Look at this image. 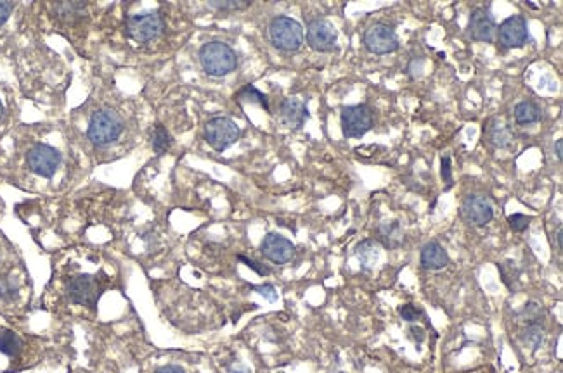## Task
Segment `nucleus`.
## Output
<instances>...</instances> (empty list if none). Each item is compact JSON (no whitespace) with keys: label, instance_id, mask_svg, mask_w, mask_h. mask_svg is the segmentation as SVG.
Listing matches in <instances>:
<instances>
[{"label":"nucleus","instance_id":"nucleus-17","mask_svg":"<svg viewBox=\"0 0 563 373\" xmlns=\"http://www.w3.org/2000/svg\"><path fill=\"white\" fill-rule=\"evenodd\" d=\"M378 235H380L381 244L387 249H399L404 242V230L397 219L383 222L378 226Z\"/></svg>","mask_w":563,"mask_h":373},{"label":"nucleus","instance_id":"nucleus-36","mask_svg":"<svg viewBox=\"0 0 563 373\" xmlns=\"http://www.w3.org/2000/svg\"><path fill=\"white\" fill-rule=\"evenodd\" d=\"M553 244H557V251L562 252V249H563V230H562V225L557 226V233H555Z\"/></svg>","mask_w":563,"mask_h":373},{"label":"nucleus","instance_id":"nucleus-38","mask_svg":"<svg viewBox=\"0 0 563 373\" xmlns=\"http://www.w3.org/2000/svg\"><path fill=\"white\" fill-rule=\"evenodd\" d=\"M555 154H557L558 161H562V158H563V138H558V140L555 142Z\"/></svg>","mask_w":563,"mask_h":373},{"label":"nucleus","instance_id":"nucleus-10","mask_svg":"<svg viewBox=\"0 0 563 373\" xmlns=\"http://www.w3.org/2000/svg\"><path fill=\"white\" fill-rule=\"evenodd\" d=\"M499 44L505 49H522L529 42V24L520 14L509 16L495 30Z\"/></svg>","mask_w":563,"mask_h":373},{"label":"nucleus","instance_id":"nucleus-25","mask_svg":"<svg viewBox=\"0 0 563 373\" xmlns=\"http://www.w3.org/2000/svg\"><path fill=\"white\" fill-rule=\"evenodd\" d=\"M208 6L219 13H236V10H244L251 6L250 0H210Z\"/></svg>","mask_w":563,"mask_h":373},{"label":"nucleus","instance_id":"nucleus-21","mask_svg":"<svg viewBox=\"0 0 563 373\" xmlns=\"http://www.w3.org/2000/svg\"><path fill=\"white\" fill-rule=\"evenodd\" d=\"M236 101L239 102H250V104H258L260 108H264L265 111H271V108H269V99L267 95L264 94V92L258 90L255 85H246V87H243L241 90L236 94Z\"/></svg>","mask_w":563,"mask_h":373},{"label":"nucleus","instance_id":"nucleus-4","mask_svg":"<svg viewBox=\"0 0 563 373\" xmlns=\"http://www.w3.org/2000/svg\"><path fill=\"white\" fill-rule=\"evenodd\" d=\"M340 126L345 138H363L374 126L373 109L367 104L345 106L340 113Z\"/></svg>","mask_w":563,"mask_h":373},{"label":"nucleus","instance_id":"nucleus-16","mask_svg":"<svg viewBox=\"0 0 563 373\" xmlns=\"http://www.w3.org/2000/svg\"><path fill=\"white\" fill-rule=\"evenodd\" d=\"M420 263L425 270H442L447 266L449 254L438 240H430L421 249Z\"/></svg>","mask_w":563,"mask_h":373},{"label":"nucleus","instance_id":"nucleus-12","mask_svg":"<svg viewBox=\"0 0 563 373\" xmlns=\"http://www.w3.org/2000/svg\"><path fill=\"white\" fill-rule=\"evenodd\" d=\"M461 216L466 223L473 226H485L494 218V208L489 197L479 194H472L463 201Z\"/></svg>","mask_w":563,"mask_h":373},{"label":"nucleus","instance_id":"nucleus-20","mask_svg":"<svg viewBox=\"0 0 563 373\" xmlns=\"http://www.w3.org/2000/svg\"><path fill=\"white\" fill-rule=\"evenodd\" d=\"M487 137L489 142L499 149L508 147L513 142V133L509 126L506 123L499 122V119H491V123L487 124Z\"/></svg>","mask_w":563,"mask_h":373},{"label":"nucleus","instance_id":"nucleus-31","mask_svg":"<svg viewBox=\"0 0 563 373\" xmlns=\"http://www.w3.org/2000/svg\"><path fill=\"white\" fill-rule=\"evenodd\" d=\"M399 315H401L402 320L413 323L418 322V320L423 316V311H421L418 306H414V304H404V306L399 308Z\"/></svg>","mask_w":563,"mask_h":373},{"label":"nucleus","instance_id":"nucleus-14","mask_svg":"<svg viewBox=\"0 0 563 373\" xmlns=\"http://www.w3.org/2000/svg\"><path fill=\"white\" fill-rule=\"evenodd\" d=\"M260 252L269 261L276 263V265H285V263L292 261V258L295 256V246L292 240L279 235V233H267L260 244Z\"/></svg>","mask_w":563,"mask_h":373},{"label":"nucleus","instance_id":"nucleus-3","mask_svg":"<svg viewBox=\"0 0 563 373\" xmlns=\"http://www.w3.org/2000/svg\"><path fill=\"white\" fill-rule=\"evenodd\" d=\"M303 28L290 16H276L269 23V40L278 51L296 52L303 44Z\"/></svg>","mask_w":563,"mask_h":373},{"label":"nucleus","instance_id":"nucleus-32","mask_svg":"<svg viewBox=\"0 0 563 373\" xmlns=\"http://www.w3.org/2000/svg\"><path fill=\"white\" fill-rule=\"evenodd\" d=\"M238 261H241L243 265H246L248 268H250V270H253V272L257 273V275H260V276H267L269 273H271V268H267V266H265V265H262V263L255 261V259L248 258V256L239 254V256H238Z\"/></svg>","mask_w":563,"mask_h":373},{"label":"nucleus","instance_id":"nucleus-34","mask_svg":"<svg viewBox=\"0 0 563 373\" xmlns=\"http://www.w3.org/2000/svg\"><path fill=\"white\" fill-rule=\"evenodd\" d=\"M13 9H14L13 2H2V0H0V26L7 23L10 13H13Z\"/></svg>","mask_w":563,"mask_h":373},{"label":"nucleus","instance_id":"nucleus-2","mask_svg":"<svg viewBox=\"0 0 563 373\" xmlns=\"http://www.w3.org/2000/svg\"><path fill=\"white\" fill-rule=\"evenodd\" d=\"M123 131V122L111 109H99L88 122L87 137L95 147L115 144Z\"/></svg>","mask_w":563,"mask_h":373},{"label":"nucleus","instance_id":"nucleus-6","mask_svg":"<svg viewBox=\"0 0 563 373\" xmlns=\"http://www.w3.org/2000/svg\"><path fill=\"white\" fill-rule=\"evenodd\" d=\"M163 28H165V23H163V17L158 13L134 14L125 23L129 38L139 42V44H148V42L160 37Z\"/></svg>","mask_w":563,"mask_h":373},{"label":"nucleus","instance_id":"nucleus-15","mask_svg":"<svg viewBox=\"0 0 563 373\" xmlns=\"http://www.w3.org/2000/svg\"><path fill=\"white\" fill-rule=\"evenodd\" d=\"M309 109H307L306 102L300 101L299 97H288L281 102L279 106V118L285 126L293 128H302L303 123L309 119Z\"/></svg>","mask_w":563,"mask_h":373},{"label":"nucleus","instance_id":"nucleus-7","mask_svg":"<svg viewBox=\"0 0 563 373\" xmlns=\"http://www.w3.org/2000/svg\"><path fill=\"white\" fill-rule=\"evenodd\" d=\"M66 294L72 299V303L80 304L85 308H95L99 297L102 294V285L95 276L81 273V275L72 276L66 283Z\"/></svg>","mask_w":563,"mask_h":373},{"label":"nucleus","instance_id":"nucleus-33","mask_svg":"<svg viewBox=\"0 0 563 373\" xmlns=\"http://www.w3.org/2000/svg\"><path fill=\"white\" fill-rule=\"evenodd\" d=\"M251 289L257 290V292L260 294L262 297H265V299H267L269 303H276V301H278V292H276V289L271 285V283H265V285L251 287Z\"/></svg>","mask_w":563,"mask_h":373},{"label":"nucleus","instance_id":"nucleus-22","mask_svg":"<svg viewBox=\"0 0 563 373\" xmlns=\"http://www.w3.org/2000/svg\"><path fill=\"white\" fill-rule=\"evenodd\" d=\"M21 347H23V342H21L17 333L10 332V330L0 332V353L9 358H14L21 353Z\"/></svg>","mask_w":563,"mask_h":373},{"label":"nucleus","instance_id":"nucleus-9","mask_svg":"<svg viewBox=\"0 0 563 373\" xmlns=\"http://www.w3.org/2000/svg\"><path fill=\"white\" fill-rule=\"evenodd\" d=\"M28 168L38 176L52 179L61 165V154L58 149L51 147L47 144H37L28 151L26 154Z\"/></svg>","mask_w":563,"mask_h":373},{"label":"nucleus","instance_id":"nucleus-35","mask_svg":"<svg viewBox=\"0 0 563 373\" xmlns=\"http://www.w3.org/2000/svg\"><path fill=\"white\" fill-rule=\"evenodd\" d=\"M154 373H187L184 370L182 367H179V365H165V367L158 368Z\"/></svg>","mask_w":563,"mask_h":373},{"label":"nucleus","instance_id":"nucleus-19","mask_svg":"<svg viewBox=\"0 0 563 373\" xmlns=\"http://www.w3.org/2000/svg\"><path fill=\"white\" fill-rule=\"evenodd\" d=\"M513 116H515V122L522 126L525 124H534L539 123L543 119V111H541L539 106L532 101H522L515 106L513 109Z\"/></svg>","mask_w":563,"mask_h":373},{"label":"nucleus","instance_id":"nucleus-28","mask_svg":"<svg viewBox=\"0 0 563 373\" xmlns=\"http://www.w3.org/2000/svg\"><path fill=\"white\" fill-rule=\"evenodd\" d=\"M522 315L523 320L527 322V325H532V323H539V320L543 318V310H541V306L537 303H529L525 304V308L522 310Z\"/></svg>","mask_w":563,"mask_h":373},{"label":"nucleus","instance_id":"nucleus-39","mask_svg":"<svg viewBox=\"0 0 563 373\" xmlns=\"http://www.w3.org/2000/svg\"><path fill=\"white\" fill-rule=\"evenodd\" d=\"M2 115H3V106L2 102H0V118H2Z\"/></svg>","mask_w":563,"mask_h":373},{"label":"nucleus","instance_id":"nucleus-18","mask_svg":"<svg viewBox=\"0 0 563 373\" xmlns=\"http://www.w3.org/2000/svg\"><path fill=\"white\" fill-rule=\"evenodd\" d=\"M357 259L360 263V268L364 272H371L374 266L380 261V247H378V242L373 239H366L359 244L356 249Z\"/></svg>","mask_w":563,"mask_h":373},{"label":"nucleus","instance_id":"nucleus-29","mask_svg":"<svg viewBox=\"0 0 563 373\" xmlns=\"http://www.w3.org/2000/svg\"><path fill=\"white\" fill-rule=\"evenodd\" d=\"M17 296V285L9 279V276H3L0 279V297L3 301H13L16 299Z\"/></svg>","mask_w":563,"mask_h":373},{"label":"nucleus","instance_id":"nucleus-23","mask_svg":"<svg viewBox=\"0 0 563 373\" xmlns=\"http://www.w3.org/2000/svg\"><path fill=\"white\" fill-rule=\"evenodd\" d=\"M151 144H153V151L157 154H165L170 149V145H172V135H170V131L163 124H157L154 126Z\"/></svg>","mask_w":563,"mask_h":373},{"label":"nucleus","instance_id":"nucleus-26","mask_svg":"<svg viewBox=\"0 0 563 373\" xmlns=\"http://www.w3.org/2000/svg\"><path fill=\"white\" fill-rule=\"evenodd\" d=\"M56 14H58L61 19H75L77 16H80L85 10V3L84 2H65V3H56L54 6Z\"/></svg>","mask_w":563,"mask_h":373},{"label":"nucleus","instance_id":"nucleus-37","mask_svg":"<svg viewBox=\"0 0 563 373\" xmlns=\"http://www.w3.org/2000/svg\"><path fill=\"white\" fill-rule=\"evenodd\" d=\"M229 373H251V372H250V368L244 367V365L235 363V365H231V367H229Z\"/></svg>","mask_w":563,"mask_h":373},{"label":"nucleus","instance_id":"nucleus-11","mask_svg":"<svg viewBox=\"0 0 563 373\" xmlns=\"http://www.w3.org/2000/svg\"><path fill=\"white\" fill-rule=\"evenodd\" d=\"M336 42H338V33L331 21L322 19V17L310 21L307 26V44L312 51L333 52L336 49Z\"/></svg>","mask_w":563,"mask_h":373},{"label":"nucleus","instance_id":"nucleus-13","mask_svg":"<svg viewBox=\"0 0 563 373\" xmlns=\"http://www.w3.org/2000/svg\"><path fill=\"white\" fill-rule=\"evenodd\" d=\"M468 37L475 42H492L495 38V19L491 14V10L485 7H477L472 10L468 19Z\"/></svg>","mask_w":563,"mask_h":373},{"label":"nucleus","instance_id":"nucleus-8","mask_svg":"<svg viewBox=\"0 0 563 373\" xmlns=\"http://www.w3.org/2000/svg\"><path fill=\"white\" fill-rule=\"evenodd\" d=\"M364 45L371 54L387 56L399 49V37L392 26L385 23H373L364 31Z\"/></svg>","mask_w":563,"mask_h":373},{"label":"nucleus","instance_id":"nucleus-27","mask_svg":"<svg viewBox=\"0 0 563 373\" xmlns=\"http://www.w3.org/2000/svg\"><path fill=\"white\" fill-rule=\"evenodd\" d=\"M530 222H532V216H525L522 213H515V215L508 216V225L515 233L525 232L530 226Z\"/></svg>","mask_w":563,"mask_h":373},{"label":"nucleus","instance_id":"nucleus-30","mask_svg":"<svg viewBox=\"0 0 563 373\" xmlns=\"http://www.w3.org/2000/svg\"><path fill=\"white\" fill-rule=\"evenodd\" d=\"M441 176L445 182V190H449L452 185H454V180H452V165H451V156H442L441 159Z\"/></svg>","mask_w":563,"mask_h":373},{"label":"nucleus","instance_id":"nucleus-24","mask_svg":"<svg viewBox=\"0 0 563 373\" xmlns=\"http://www.w3.org/2000/svg\"><path fill=\"white\" fill-rule=\"evenodd\" d=\"M522 340L525 346L532 347V351H536L537 347L543 344L544 339V329L539 325V323H532V325H527L525 330L522 332Z\"/></svg>","mask_w":563,"mask_h":373},{"label":"nucleus","instance_id":"nucleus-1","mask_svg":"<svg viewBox=\"0 0 563 373\" xmlns=\"http://www.w3.org/2000/svg\"><path fill=\"white\" fill-rule=\"evenodd\" d=\"M200 64L208 76L222 78L238 67V54L224 42H208L200 49Z\"/></svg>","mask_w":563,"mask_h":373},{"label":"nucleus","instance_id":"nucleus-5","mask_svg":"<svg viewBox=\"0 0 563 373\" xmlns=\"http://www.w3.org/2000/svg\"><path fill=\"white\" fill-rule=\"evenodd\" d=\"M203 133L207 144L217 152H224L225 149L235 145L241 137V130H239L238 124L232 122L231 118H225V116L212 118L210 122L205 124Z\"/></svg>","mask_w":563,"mask_h":373}]
</instances>
